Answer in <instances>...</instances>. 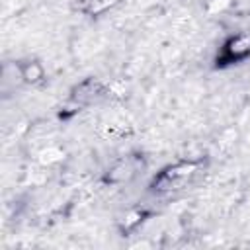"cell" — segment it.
Returning a JSON list of instances; mask_svg holds the SVG:
<instances>
[{
  "label": "cell",
  "instance_id": "cell-6",
  "mask_svg": "<svg viewBox=\"0 0 250 250\" xmlns=\"http://www.w3.org/2000/svg\"><path fill=\"white\" fill-rule=\"evenodd\" d=\"M119 2H121V0H84L82 10H84L86 14H90V16H100V14H104V12L111 10V8H115Z\"/></svg>",
  "mask_w": 250,
  "mask_h": 250
},
{
  "label": "cell",
  "instance_id": "cell-1",
  "mask_svg": "<svg viewBox=\"0 0 250 250\" xmlns=\"http://www.w3.org/2000/svg\"><path fill=\"white\" fill-rule=\"evenodd\" d=\"M199 162L195 160H180L176 164H170L166 168H162L150 188L152 191H174V189H182L186 184H189L193 180V176L199 172Z\"/></svg>",
  "mask_w": 250,
  "mask_h": 250
},
{
  "label": "cell",
  "instance_id": "cell-8",
  "mask_svg": "<svg viewBox=\"0 0 250 250\" xmlns=\"http://www.w3.org/2000/svg\"><path fill=\"white\" fill-rule=\"evenodd\" d=\"M133 176V168L127 164V162H119V164H115L111 170H109V180L111 182H127L129 178Z\"/></svg>",
  "mask_w": 250,
  "mask_h": 250
},
{
  "label": "cell",
  "instance_id": "cell-2",
  "mask_svg": "<svg viewBox=\"0 0 250 250\" xmlns=\"http://www.w3.org/2000/svg\"><path fill=\"white\" fill-rule=\"evenodd\" d=\"M248 57H250V33H236L223 43V49L217 61L221 64H232V62L246 61Z\"/></svg>",
  "mask_w": 250,
  "mask_h": 250
},
{
  "label": "cell",
  "instance_id": "cell-5",
  "mask_svg": "<svg viewBox=\"0 0 250 250\" xmlns=\"http://www.w3.org/2000/svg\"><path fill=\"white\" fill-rule=\"evenodd\" d=\"M62 158H64V150H62L61 146H57V145L43 146V148L37 152V162H39L41 166H45V168L59 164Z\"/></svg>",
  "mask_w": 250,
  "mask_h": 250
},
{
  "label": "cell",
  "instance_id": "cell-3",
  "mask_svg": "<svg viewBox=\"0 0 250 250\" xmlns=\"http://www.w3.org/2000/svg\"><path fill=\"white\" fill-rule=\"evenodd\" d=\"M102 94H104V84H102L100 80H96V78H88V80L80 82V84L74 88L72 100H74L76 104H88V102L96 100V98L102 96Z\"/></svg>",
  "mask_w": 250,
  "mask_h": 250
},
{
  "label": "cell",
  "instance_id": "cell-4",
  "mask_svg": "<svg viewBox=\"0 0 250 250\" xmlns=\"http://www.w3.org/2000/svg\"><path fill=\"white\" fill-rule=\"evenodd\" d=\"M18 68H20L23 84L35 86L45 80V66L39 61H21V62H18Z\"/></svg>",
  "mask_w": 250,
  "mask_h": 250
},
{
  "label": "cell",
  "instance_id": "cell-7",
  "mask_svg": "<svg viewBox=\"0 0 250 250\" xmlns=\"http://www.w3.org/2000/svg\"><path fill=\"white\" fill-rule=\"evenodd\" d=\"M232 6H234V0H205L203 8L209 16H219V14L229 12Z\"/></svg>",
  "mask_w": 250,
  "mask_h": 250
}]
</instances>
